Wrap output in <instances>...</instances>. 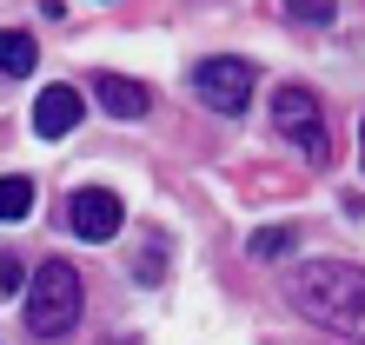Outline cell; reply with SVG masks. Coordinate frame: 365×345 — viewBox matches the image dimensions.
<instances>
[{"mask_svg":"<svg viewBox=\"0 0 365 345\" xmlns=\"http://www.w3.org/2000/svg\"><path fill=\"white\" fill-rule=\"evenodd\" d=\"M292 312H306L312 326L346 332L365 345V266H346V259H306L292 266Z\"/></svg>","mask_w":365,"mask_h":345,"instance_id":"cell-1","label":"cell"},{"mask_svg":"<svg viewBox=\"0 0 365 345\" xmlns=\"http://www.w3.org/2000/svg\"><path fill=\"white\" fill-rule=\"evenodd\" d=\"M80 326V272L67 259H40L34 286H27V332L40 339H60Z\"/></svg>","mask_w":365,"mask_h":345,"instance_id":"cell-2","label":"cell"},{"mask_svg":"<svg viewBox=\"0 0 365 345\" xmlns=\"http://www.w3.org/2000/svg\"><path fill=\"white\" fill-rule=\"evenodd\" d=\"M272 120H279V133H286V140H299V153H306V160H326L332 153L326 113H319V100L306 93V86H279V93H272Z\"/></svg>","mask_w":365,"mask_h":345,"instance_id":"cell-3","label":"cell"},{"mask_svg":"<svg viewBox=\"0 0 365 345\" xmlns=\"http://www.w3.org/2000/svg\"><path fill=\"white\" fill-rule=\"evenodd\" d=\"M192 93H200L212 113H226V120H240L246 113V100H252V67L246 60H200V73H192Z\"/></svg>","mask_w":365,"mask_h":345,"instance_id":"cell-4","label":"cell"},{"mask_svg":"<svg viewBox=\"0 0 365 345\" xmlns=\"http://www.w3.org/2000/svg\"><path fill=\"white\" fill-rule=\"evenodd\" d=\"M67 226H73L87 246H106V240H113V232L126 226L120 192H106V186H80L73 200H67Z\"/></svg>","mask_w":365,"mask_h":345,"instance_id":"cell-5","label":"cell"},{"mask_svg":"<svg viewBox=\"0 0 365 345\" xmlns=\"http://www.w3.org/2000/svg\"><path fill=\"white\" fill-rule=\"evenodd\" d=\"M80 126V86H40L34 100V133L40 140H67Z\"/></svg>","mask_w":365,"mask_h":345,"instance_id":"cell-6","label":"cell"},{"mask_svg":"<svg viewBox=\"0 0 365 345\" xmlns=\"http://www.w3.org/2000/svg\"><path fill=\"white\" fill-rule=\"evenodd\" d=\"M93 93H100V106H106L113 120H140L146 106H153V93H146L140 80H126V73H100V80H93Z\"/></svg>","mask_w":365,"mask_h":345,"instance_id":"cell-7","label":"cell"},{"mask_svg":"<svg viewBox=\"0 0 365 345\" xmlns=\"http://www.w3.org/2000/svg\"><path fill=\"white\" fill-rule=\"evenodd\" d=\"M34 60H40L34 34H20V27H0V73H34Z\"/></svg>","mask_w":365,"mask_h":345,"instance_id":"cell-8","label":"cell"},{"mask_svg":"<svg viewBox=\"0 0 365 345\" xmlns=\"http://www.w3.org/2000/svg\"><path fill=\"white\" fill-rule=\"evenodd\" d=\"M133 279L140 286H160L166 279V232H146V252L133 259Z\"/></svg>","mask_w":365,"mask_h":345,"instance_id":"cell-9","label":"cell"},{"mask_svg":"<svg viewBox=\"0 0 365 345\" xmlns=\"http://www.w3.org/2000/svg\"><path fill=\"white\" fill-rule=\"evenodd\" d=\"M27 212H34V180H20V172L0 180V220H27Z\"/></svg>","mask_w":365,"mask_h":345,"instance_id":"cell-10","label":"cell"},{"mask_svg":"<svg viewBox=\"0 0 365 345\" xmlns=\"http://www.w3.org/2000/svg\"><path fill=\"white\" fill-rule=\"evenodd\" d=\"M286 252H292V232H286V226L252 232V259H286Z\"/></svg>","mask_w":365,"mask_h":345,"instance_id":"cell-11","label":"cell"},{"mask_svg":"<svg viewBox=\"0 0 365 345\" xmlns=\"http://www.w3.org/2000/svg\"><path fill=\"white\" fill-rule=\"evenodd\" d=\"M286 20H306V27H326V20H339V7H326V0H319V7H286Z\"/></svg>","mask_w":365,"mask_h":345,"instance_id":"cell-12","label":"cell"},{"mask_svg":"<svg viewBox=\"0 0 365 345\" xmlns=\"http://www.w3.org/2000/svg\"><path fill=\"white\" fill-rule=\"evenodd\" d=\"M20 279H27V272H20V259H14V252H0V286H7V292H27Z\"/></svg>","mask_w":365,"mask_h":345,"instance_id":"cell-13","label":"cell"},{"mask_svg":"<svg viewBox=\"0 0 365 345\" xmlns=\"http://www.w3.org/2000/svg\"><path fill=\"white\" fill-rule=\"evenodd\" d=\"M359 160H365V126H359Z\"/></svg>","mask_w":365,"mask_h":345,"instance_id":"cell-14","label":"cell"}]
</instances>
